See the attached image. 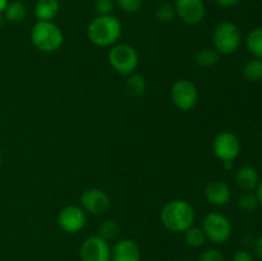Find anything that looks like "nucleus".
<instances>
[{
	"label": "nucleus",
	"instance_id": "f257e3e1",
	"mask_svg": "<svg viewBox=\"0 0 262 261\" xmlns=\"http://www.w3.org/2000/svg\"><path fill=\"white\" fill-rule=\"evenodd\" d=\"M122 22L113 14L96 15L87 26V37L99 48H112L122 36Z\"/></svg>",
	"mask_w": 262,
	"mask_h": 261
},
{
	"label": "nucleus",
	"instance_id": "f03ea898",
	"mask_svg": "<svg viewBox=\"0 0 262 261\" xmlns=\"http://www.w3.org/2000/svg\"><path fill=\"white\" fill-rule=\"evenodd\" d=\"M160 219L164 227L170 232L184 233L194 224L196 212L188 201L176 199L164 205Z\"/></svg>",
	"mask_w": 262,
	"mask_h": 261
},
{
	"label": "nucleus",
	"instance_id": "7ed1b4c3",
	"mask_svg": "<svg viewBox=\"0 0 262 261\" xmlns=\"http://www.w3.org/2000/svg\"><path fill=\"white\" fill-rule=\"evenodd\" d=\"M32 45L42 53H54L64 42L63 31L53 20H37L31 30Z\"/></svg>",
	"mask_w": 262,
	"mask_h": 261
},
{
	"label": "nucleus",
	"instance_id": "20e7f679",
	"mask_svg": "<svg viewBox=\"0 0 262 261\" xmlns=\"http://www.w3.org/2000/svg\"><path fill=\"white\" fill-rule=\"evenodd\" d=\"M212 44L220 55L235 53L242 44V35L238 26L230 20L220 22L212 32Z\"/></svg>",
	"mask_w": 262,
	"mask_h": 261
},
{
	"label": "nucleus",
	"instance_id": "39448f33",
	"mask_svg": "<svg viewBox=\"0 0 262 261\" xmlns=\"http://www.w3.org/2000/svg\"><path fill=\"white\" fill-rule=\"evenodd\" d=\"M109 63L117 73L128 77L138 68L140 56L133 46L128 44H115L110 48Z\"/></svg>",
	"mask_w": 262,
	"mask_h": 261
},
{
	"label": "nucleus",
	"instance_id": "423d86ee",
	"mask_svg": "<svg viewBox=\"0 0 262 261\" xmlns=\"http://www.w3.org/2000/svg\"><path fill=\"white\" fill-rule=\"evenodd\" d=\"M206 240L214 245H223L227 242L233 233V227L230 220L222 212H209L202 223Z\"/></svg>",
	"mask_w": 262,
	"mask_h": 261
},
{
	"label": "nucleus",
	"instance_id": "0eeeda50",
	"mask_svg": "<svg viewBox=\"0 0 262 261\" xmlns=\"http://www.w3.org/2000/svg\"><path fill=\"white\" fill-rule=\"evenodd\" d=\"M171 101L181 112H191L199 101V90L196 84L187 78L174 82L170 90Z\"/></svg>",
	"mask_w": 262,
	"mask_h": 261
},
{
	"label": "nucleus",
	"instance_id": "6e6552de",
	"mask_svg": "<svg viewBox=\"0 0 262 261\" xmlns=\"http://www.w3.org/2000/svg\"><path fill=\"white\" fill-rule=\"evenodd\" d=\"M212 153L222 163L234 161L241 153L239 138L232 132H220L212 141Z\"/></svg>",
	"mask_w": 262,
	"mask_h": 261
},
{
	"label": "nucleus",
	"instance_id": "1a4fd4ad",
	"mask_svg": "<svg viewBox=\"0 0 262 261\" xmlns=\"http://www.w3.org/2000/svg\"><path fill=\"white\" fill-rule=\"evenodd\" d=\"M81 261H112V247L100 235L86 238L79 248Z\"/></svg>",
	"mask_w": 262,
	"mask_h": 261
},
{
	"label": "nucleus",
	"instance_id": "9d476101",
	"mask_svg": "<svg viewBox=\"0 0 262 261\" xmlns=\"http://www.w3.org/2000/svg\"><path fill=\"white\" fill-rule=\"evenodd\" d=\"M87 222V212L79 205H69L60 210L58 224L63 232L74 234L81 232Z\"/></svg>",
	"mask_w": 262,
	"mask_h": 261
},
{
	"label": "nucleus",
	"instance_id": "9b49d317",
	"mask_svg": "<svg viewBox=\"0 0 262 261\" xmlns=\"http://www.w3.org/2000/svg\"><path fill=\"white\" fill-rule=\"evenodd\" d=\"M174 9H176L177 17L191 26L201 23L206 15V7H205L204 0H176Z\"/></svg>",
	"mask_w": 262,
	"mask_h": 261
},
{
	"label": "nucleus",
	"instance_id": "f8f14e48",
	"mask_svg": "<svg viewBox=\"0 0 262 261\" xmlns=\"http://www.w3.org/2000/svg\"><path fill=\"white\" fill-rule=\"evenodd\" d=\"M79 202L82 209L92 215L104 214L110 207V197L100 188H89L82 192Z\"/></svg>",
	"mask_w": 262,
	"mask_h": 261
},
{
	"label": "nucleus",
	"instance_id": "ddd939ff",
	"mask_svg": "<svg viewBox=\"0 0 262 261\" xmlns=\"http://www.w3.org/2000/svg\"><path fill=\"white\" fill-rule=\"evenodd\" d=\"M112 261H141V248L129 238L118 241L112 248Z\"/></svg>",
	"mask_w": 262,
	"mask_h": 261
},
{
	"label": "nucleus",
	"instance_id": "4468645a",
	"mask_svg": "<svg viewBox=\"0 0 262 261\" xmlns=\"http://www.w3.org/2000/svg\"><path fill=\"white\" fill-rule=\"evenodd\" d=\"M205 199L212 206H225L232 199L230 187L223 181L210 182L205 188Z\"/></svg>",
	"mask_w": 262,
	"mask_h": 261
},
{
	"label": "nucleus",
	"instance_id": "2eb2a0df",
	"mask_svg": "<svg viewBox=\"0 0 262 261\" xmlns=\"http://www.w3.org/2000/svg\"><path fill=\"white\" fill-rule=\"evenodd\" d=\"M235 182L239 188L245 192H252L253 189L257 188L258 183H260V176L253 166L246 165L238 169V171L235 173Z\"/></svg>",
	"mask_w": 262,
	"mask_h": 261
},
{
	"label": "nucleus",
	"instance_id": "dca6fc26",
	"mask_svg": "<svg viewBox=\"0 0 262 261\" xmlns=\"http://www.w3.org/2000/svg\"><path fill=\"white\" fill-rule=\"evenodd\" d=\"M59 0H37L33 8L37 20H54V18L59 14Z\"/></svg>",
	"mask_w": 262,
	"mask_h": 261
},
{
	"label": "nucleus",
	"instance_id": "f3484780",
	"mask_svg": "<svg viewBox=\"0 0 262 261\" xmlns=\"http://www.w3.org/2000/svg\"><path fill=\"white\" fill-rule=\"evenodd\" d=\"M5 20L10 23H20L27 17V7L22 2H9V4L5 8L4 13Z\"/></svg>",
	"mask_w": 262,
	"mask_h": 261
},
{
	"label": "nucleus",
	"instance_id": "a211bd4d",
	"mask_svg": "<svg viewBox=\"0 0 262 261\" xmlns=\"http://www.w3.org/2000/svg\"><path fill=\"white\" fill-rule=\"evenodd\" d=\"M147 84H146V79L142 74L140 73H132L128 76L127 82H125V90L128 94L133 97L142 96L146 92Z\"/></svg>",
	"mask_w": 262,
	"mask_h": 261
},
{
	"label": "nucleus",
	"instance_id": "6ab92c4d",
	"mask_svg": "<svg viewBox=\"0 0 262 261\" xmlns=\"http://www.w3.org/2000/svg\"><path fill=\"white\" fill-rule=\"evenodd\" d=\"M243 78L251 83L262 81V59L253 58L245 64L242 69Z\"/></svg>",
	"mask_w": 262,
	"mask_h": 261
},
{
	"label": "nucleus",
	"instance_id": "aec40b11",
	"mask_svg": "<svg viewBox=\"0 0 262 261\" xmlns=\"http://www.w3.org/2000/svg\"><path fill=\"white\" fill-rule=\"evenodd\" d=\"M246 48L253 58L262 59V27L253 28L246 37Z\"/></svg>",
	"mask_w": 262,
	"mask_h": 261
},
{
	"label": "nucleus",
	"instance_id": "412c9836",
	"mask_svg": "<svg viewBox=\"0 0 262 261\" xmlns=\"http://www.w3.org/2000/svg\"><path fill=\"white\" fill-rule=\"evenodd\" d=\"M219 59L220 54L215 49L211 48L200 49L196 53V56H194V61H196V64L200 68H210V67H214L219 61Z\"/></svg>",
	"mask_w": 262,
	"mask_h": 261
},
{
	"label": "nucleus",
	"instance_id": "4be33fe9",
	"mask_svg": "<svg viewBox=\"0 0 262 261\" xmlns=\"http://www.w3.org/2000/svg\"><path fill=\"white\" fill-rule=\"evenodd\" d=\"M184 241H186L187 246H189V247L200 248L206 242V235H205L202 228L192 225L191 228H188L184 232Z\"/></svg>",
	"mask_w": 262,
	"mask_h": 261
},
{
	"label": "nucleus",
	"instance_id": "5701e85b",
	"mask_svg": "<svg viewBox=\"0 0 262 261\" xmlns=\"http://www.w3.org/2000/svg\"><path fill=\"white\" fill-rule=\"evenodd\" d=\"M120 232V228L118 225V223L113 219L104 220V222L100 224L99 227V234L101 238H104L105 241H113L118 237Z\"/></svg>",
	"mask_w": 262,
	"mask_h": 261
},
{
	"label": "nucleus",
	"instance_id": "b1692460",
	"mask_svg": "<svg viewBox=\"0 0 262 261\" xmlns=\"http://www.w3.org/2000/svg\"><path fill=\"white\" fill-rule=\"evenodd\" d=\"M258 199L256 193L252 192H245L238 199V207L243 212H252L258 207Z\"/></svg>",
	"mask_w": 262,
	"mask_h": 261
},
{
	"label": "nucleus",
	"instance_id": "393cba45",
	"mask_svg": "<svg viewBox=\"0 0 262 261\" xmlns=\"http://www.w3.org/2000/svg\"><path fill=\"white\" fill-rule=\"evenodd\" d=\"M176 15L174 4H170V3H163L155 10V18L161 23L170 22V20L174 19Z\"/></svg>",
	"mask_w": 262,
	"mask_h": 261
},
{
	"label": "nucleus",
	"instance_id": "a878e982",
	"mask_svg": "<svg viewBox=\"0 0 262 261\" xmlns=\"http://www.w3.org/2000/svg\"><path fill=\"white\" fill-rule=\"evenodd\" d=\"M115 0H95L94 9L97 13V15H107L114 12Z\"/></svg>",
	"mask_w": 262,
	"mask_h": 261
},
{
	"label": "nucleus",
	"instance_id": "bb28decb",
	"mask_svg": "<svg viewBox=\"0 0 262 261\" xmlns=\"http://www.w3.org/2000/svg\"><path fill=\"white\" fill-rule=\"evenodd\" d=\"M115 4L123 12L133 14V13H137L142 8L143 0H115Z\"/></svg>",
	"mask_w": 262,
	"mask_h": 261
},
{
	"label": "nucleus",
	"instance_id": "cd10ccee",
	"mask_svg": "<svg viewBox=\"0 0 262 261\" xmlns=\"http://www.w3.org/2000/svg\"><path fill=\"white\" fill-rule=\"evenodd\" d=\"M199 261H224V255L217 248H207L200 255Z\"/></svg>",
	"mask_w": 262,
	"mask_h": 261
},
{
	"label": "nucleus",
	"instance_id": "c85d7f7f",
	"mask_svg": "<svg viewBox=\"0 0 262 261\" xmlns=\"http://www.w3.org/2000/svg\"><path fill=\"white\" fill-rule=\"evenodd\" d=\"M232 261H255V258L248 250H238L233 256Z\"/></svg>",
	"mask_w": 262,
	"mask_h": 261
},
{
	"label": "nucleus",
	"instance_id": "c756f323",
	"mask_svg": "<svg viewBox=\"0 0 262 261\" xmlns=\"http://www.w3.org/2000/svg\"><path fill=\"white\" fill-rule=\"evenodd\" d=\"M241 2H242V0H215V3H216L219 7L225 8V9H229V8L237 7V5L239 4Z\"/></svg>",
	"mask_w": 262,
	"mask_h": 261
},
{
	"label": "nucleus",
	"instance_id": "7c9ffc66",
	"mask_svg": "<svg viewBox=\"0 0 262 261\" xmlns=\"http://www.w3.org/2000/svg\"><path fill=\"white\" fill-rule=\"evenodd\" d=\"M253 248H255V253L260 260H262V235L255 241V245H253Z\"/></svg>",
	"mask_w": 262,
	"mask_h": 261
},
{
	"label": "nucleus",
	"instance_id": "2f4dec72",
	"mask_svg": "<svg viewBox=\"0 0 262 261\" xmlns=\"http://www.w3.org/2000/svg\"><path fill=\"white\" fill-rule=\"evenodd\" d=\"M256 189H257V192H256V196H257V199H258V204L262 206V181H260V183H258L257 188Z\"/></svg>",
	"mask_w": 262,
	"mask_h": 261
},
{
	"label": "nucleus",
	"instance_id": "473e14b6",
	"mask_svg": "<svg viewBox=\"0 0 262 261\" xmlns=\"http://www.w3.org/2000/svg\"><path fill=\"white\" fill-rule=\"evenodd\" d=\"M9 4V0H0V14H3L7 8V5Z\"/></svg>",
	"mask_w": 262,
	"mask_h": 261
},
{
	"label": "nucleus",
	"instance_id": "72a5a7b5",
	"mask_svg": "<svg viewBox=\"0 0 262 261\" xmlns=\"http://www.w3.org/2000/svg\"><path fill=\"white\" fill-rule=\"evenodd\" d=\"M223 166H224L227 170H230V169H233V166H234V161H224V163H223Z\"/></svg>",
	"mask_w": 262,
	"mask_h": 261
},
{
	"label": "nucleus",
	"instance_id": "f704fd0d",
	"mask_svg": "<svg viewBox=\"0 0 262 261\" xmlns=\"http://www.w3.org/2000/svg\"><path fill=\"white\" fill-rule=\"evenodd\" d=\"M2 160H3V154H2V150H0V165H2Z\"/></svg>",
	"mask_w": 262,
	"mask_h": 261
}]
</instances>
